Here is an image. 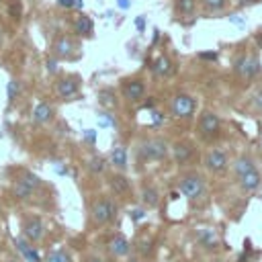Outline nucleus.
Masks as SVG:
<instances>
[{
	"label": "nucleus",
	"instance_id": "nucleus-1",
	"mask_svg": "<svg viewBox=\"0 0 262 262\" xmlns=\"http://www.w3.org/2000/svg\"><path fill=\"white\" fill-rule=\"evenodd\" d=\"M117 217V203L108 194H98L90 203V221L96 227H104L113 223Z\"/></svg>",
	"mask_w": 262,
	"mask_h": 262
},
{
	"label": "nucleus",
	"instance_id": "nucleus-2",
	"mask_svg": "<svg viewBox=\"0 0 262 262\" xmlns=\"http://www.w3.org/2000/svg\"><path fill=\"white\" fill-rule=\"evenodd\" d=\"M170 156V145L164 137L154 135V137H145L139 147H137V158L139 162H162Z\"/></svg>",
	"mask_w": 262,
	"mask_h": 262
},
{
	"label": "nucleus",
	"instance_id": "nucleus-3",
	"mask_svg": "<svg viewBox=\"0 0 262 262\" xmlns=\"http://www.w3.org/2000/svg\"><path fill=\"white\" fill-rule=\"evenodd\" d=\"M178 192L188 199V201H196L201 196H205L207 192V180L199 170H188L184 174H180L178 178Z\"/></svg>",
	"mask_w": 262,
	"mask_h": 262
},
{
	"label": "nucleus",
	"instance_id": "nucleus-4",
	"mask_svg": "<svg viewBox=\"0 0 262 262\" xmlns=\"http://www.w3.org/2000/svg\"><path fill=\"white\" fill-rule=\"evenodd\" d=\"M170 113L176 119H190L196 113V100H194V96H190L186 92L174 94V98L170 102Z\"/></svg>",
	"mask_w": 262,
	"mask_h": 262
},
{
	"label": "nucleus",
	"instance_id": "nucleus-5",
	"mask_svg": "<svg viewBox=\"0 0 262 262\" xmlns=\"http://www.w3.org/2000/svg\"><path fill=\"white\" fill-rule=\"evenodd\" d=\"M39 188H41V178L37 174H33V172H23V176L12 186V194L18 201H25V199L33 196Z\"/></svg>",
	"mask_w": 262,
	"mask_h": 262
},
{
	"label": "nucleus",
	"instance_id": "nucleus-6",
	"mask_svg": "<svg viewBox=\"0 0 262 262\" xmlns=\"http://www.w3.org/2000/svg\"><path fill=\"white\" fill-rule=\"evenodd\" d=\"M20 229H23V237H27L31 244H37L45 237L47 229H45V223L39 215H25L20 219Z\"/></svg>",
	"mask_w": 262,
	"mask_h": 262
},
{
	"label": "nucleus",
	"instance_id": "nucleus-7",
	"mask_svg": "<svg viewBox=\"0 0 262 262\" xmlns=\"http://www.w3.org/2000/svg\"><path fill=\"white\" fill-rule=\"evenodd\" d=\"M221 133V119L215 111H203L199 115V135L203 139H215Z\"/></svg>",
	"mask_w": 262,
	"mask_h": 262
},
{
	"label": "nucleus",
	"instance_id": "nucleus-8",
	"mask_svg": "<svg viewBox=\"0 0 262 262\" xmlns=\"http://www.w3.org/2000/svg\"><path fill=\"white\" fill-rule=\"evenodd\" d=\"M203 164H205V168H207L209 172H213V174H221V172L227 170L229 160H227V154H225L223 149H219V147H211V149L205 151V156H203Z\"/></svg>",
	"mask_w": 262,
	"mask_h": 262
},
{
	"label": "nucleus",
	"instance_id": "nucleus-9",
	"mask_svg": "<svg viewBox=\"0 0 262 262\" xmlns=\"http://www.w3.org/2000/svg\"><path fill=\"white\" fill-rule=\"evenodd\" d=\"M194 143L190 141V139H178V141H174V145L170 147V154H172V158H174V162L178 164V166H186V164H190L192 162V158H194Z\"/></svg>",
	"mask_w": 262,
	"mask_h": 262
},
{
	"label": "nucleus",
	"instance_id": "nucleus-10",
	"mask_svg": "<svg viewBox=\"0 0 262 262\" xmlns=\"http://www.w3.org/2000/svg\"><path fill=\"white\" fill-rule=\"evenodd\" d=\"M121 94L125 100L129 102H141L145 98V82L141 78H131V80H123L121 84Z\"/></svg>",
	"mask_w": 262,
	"mask_h": 262
},
{
	"label": "nucleus",
	"instance_id": "nucleus-11",
	"mask_svg": "<svg viewBox=\"0 0 262 262\" xmlns=\"http://www.w3.org/2000/svg\"><path fill=\"white\" fill-rule=\"evenodd\" d=\"M108 188L115 196H121V199H129L133 194V184L123 172H113L108 176Z\"/></svg>",
	"mask_w": 262,
	"mask_h": 262
},
{
	"label": "nucleus",
	"instance_id": "nucleus-12",
	"mask_svg": "<svg viewBox=\"0 0 262 262\" xmlns=\"http://www.w3.org/2000/svg\"><path fill=\"white\" fill-rule=\"evenodd\" d=\"M244 80H252L258 72H260V61H258V57L256 55H239L237 59H235V68H233Z\"/></svg>",
	"mask_w": 262,
	"mask_h": 262
},
{
	"label": "nucleus",
	"instance_id": "nucleus-13",
	"mask_svg": "<svg viewBox=\"0 0 262 262\" xmlns=\"http://www.w3.org/2000/svg\"><path fill=\"white\" fill-rule=\"evenodd\" d=\"M55 92H57V96H59V98H63V100L74 98V96L80 92V78H78V76H74V74L59 78V80H57V84H55Z\"/></svg>",
	"mask_w": 262,
	"mask_h": 262
},
{
	"label": "nucleus",
	"instance_id": "nucleus-14",
	"mask_svg": "<svg viewBox=\"0 0 262 262\" xmlns=\"http://www.w3.org/2000/svg\"><path fill=\"white\" fill-rule=\"evenodd\" d=\"M74 49H76V43L72 41V37H66V35L57 37L51 45V53L55 59H70L74 55Z\"/></svg>",
	"mask_w": 262,
	"mask_h": 262
},
{
	"label": "nucleus",
	"instance_id": "nucleus-15",
	"mask_svg": "<svg viewBox=\"0 0 262 262\" xmlns=\"http://www.w3.org/2000/svg\"><path fill=\"white\" fill-rule=\"evenodd\" d=\"M106 248H108L111 256H115V258H125V256L131 252V244H129V239H127L123 233L111 235L108 242H106Z\"/></svg>",
	"mask_w": 262,
	"mask_h": 262
},
{
	"label": "nucleus",
	"instance_id": "nucleus-16",
	"mask_svg": "<svg viewBox=\"0 0 262 262\" xmlns=\"http://www.w3.org/2000/svg\"><path fill=\"white\" fill-rule=\"evenodd\" d=\"M108 162H111V166H113L117 172H125L127 166H129V156H127L125 145H121V143L113 145V149H111V154H108Z\"/></svg>",
	"mask_w": 262,
	"mask_h": 262
},
{
	"label": "nucleus",
	"instance_id": "nucleus-17",
	"mask_svg": "<svg viewBox=\"0 0 262 262\" xmlns=\"http://www.w3.org/2000/svg\"><path fill=\"white\" fill-rule=\"evenodd\" d=\"M194 237H196V244L201 248H205V250H215L219 246V237H217V233H215L213 227H201V229H196Z\"/></svg>",
	"mask_w": 262,
	"mask_h": 262
},
{
	"label": "nucleus",
	"instance_id": "nucleus-18",
	"mask_svg": "<svg viewBox=\"0 0 262 262\" xmlns=\"http://www.w3.org/2000/svg\"><path fill=\"white\" fill-rule=\"evenodd\" d=\"M141 207L143 209H156L160 205V192L154 184H143L141 186V194H139Z\"/></svg>",
	"mask_w": 262,
	"mask_h": 262
},
{
	"label": "nucleus",
	"instance_id": "nucleus-19",
	"mask_svg": "<svg viewBox=\"0 0 262 262\" xmlns=\"http://www.w3.org/2000/svg\"><path fill=\"white\" fill-rule=\"evenodd\" d=\"M53 115H55V111H53V106L49 102H45V100L37 102L35 108H33V123L35 125H45V123H49L53 119Z\"/></svg>",
	"mask_w": 262,
	"mask_h": 262
},
{
	"label": "nucleus",
	"instance_id": "nucleus-20",
	"mask_svg": "<svg viewBox=\"0 0 262 262\" xmlns=\"http://www.w3.org/2000/svg\"><path fill=\"white\" fill-rule=\"evenodd\" d=\"M237 182H239V186H242L246 192H254V190L262 184V174H260V172H258V168H256V170H252V172H248V174L239 176V178H237Z\"/></svg>",
	"mask_w": 262,
	"mask_h": 262
},
{
	"label": "nucleus",
	"instance_id": "nucleus-21",
	"mask_svg": "<svg viewBox=\"0 0 262 262\" xmlns=\"http://www.w3.org/2000/svg\"><path fill=\"white\" fill-rule=\"evenodd\" d=\"M74 33L80 35V37H92V33H94V23H92V18L86 16V14L76 16V20H74Z\"/></svg>",
	"mask_w": 262,
	"mask_h": 262
},
{
	"label": "nucleus",
	"instance_id": "nucleus-22",
	"mask_svg": "<svg viewBox=\"0 0 262 262\" xmlns=\"http://www.w3.org/2000/svg\"><path fill=\"white\" fill-rule=\"evenodd\" d=\"M16 248H18V252L23 254V258L27 262H41V256L37 254V250L31 246V242L27 237H18L16 239Z\"/></svg>",
	"mask_w": 262,
	"mask_h": 262
},
{
	"label": "nucleus",
	"instance_id": "nucleus-23",
	"mask_svg": "<svg viewBox=\"0 0 262 262\" xmlns=\"http://www.w3.org/2000/svg\"><path fill=\"white\" fill-rule=\"evenodd\" d=\"M252 170H256V164H254V160L250 156H239L233 162V174H235V178H239V176H244V174H248Z\"/></svg>",
	"mask_w": 262,
	"mask_h": 262
},
{
	"label": "nucleus",
	"instance_id": "nucleus-24",
	"mask_svg": "<svg viewBox=\"0 0 262 262\" xmlns=\"http://www.w3.org/2000/svg\"><path fill=\"white\" fill-rule=\"evenodd\" d=\"M151 70H154L158 76H170V74L174 72V68H172V61H170L168 57H164V55H160V57L154 61Z\"/></svg>",
	"mask_w": 262,
	"mask_h": 262
},
{
	"label": "nucleus",
	"instance_id": "nucleus-25",
	"mask_svg": "<svg viewBox=\"0 0 262 262\" xmlns=\"http://www.w3.org/2000/svg\"><path fill=\"white\" fill-rule=\"evenodd\" d=\"M196 8V0H176V14L178 16H192Z\"/></svg>",
	"mask_w": 262,
	"mask_h": 262
},
{
	"label": "nucleus",
	"instance_id": "nucleus-26",
	"mask_svg": "<svg viewBox=\"0 0 262 262\" xmlns=\"http://www.w3.org/2000/svg\"><path fill=\"white\" fill-rule=\"evenodd\" d=\"M98 102L104 108H115L117 106V96H115V92L111 88H104V90L98 92Z\"/></svg>",
	"mask_w": 262,
	"mask_h": 262
},
{
	"label": "nucleus",
	"instance_id": "nucleus-27",
	"mask_svg": "<svg viewBox=\"0 0 262 262\" xmlns=\"http://www.w3.org/2000/svg\"><path fill=\"white\" fill-rule=\"evenodd\" d=\"M45 262H74V260H72V256H70L68 250H63V248H55V250H51V252L47 254Z\"/></svg>",
	"mask_w": 262,
	"mask_h": 262
},
{
	"label": "nucleus",
	"instance_id": "nucleus-28",
	"mask_svg": "<svg viewBox=\"0 0 262 262\" xmlns=\"http://www.w3.org/2000/svg\"><path fill=\"white\" fill-rule=\"evenodd\" d=\"M104 168H106V160H104L102 156H92V158L88 160V170H90L92 174H102Z\"/></svg>",
	"mask_w": 262,
	"mask_h": 262
},
{
	"label": "nucleus",
	"instance_id": "nucleus-29",
	"mask_svg": "<svg viewBox=\"0 0 262 262\" xmlns=\"http://www.w3.org/2000/svg\"><path fill=\"white\" fill-rule=\"evenodd\" d=\"M6 12H8V16H10L12 20H18L20 14H23L20 2H18V0H8V4H6Z\"/></svg>",
	"mask_w": 262,
	"mask_h": 262
},
{
	"label": "nucleus",
	"instance_id": "nucleus-30",
	"mask_svg": "<svg viewBox=\"0 0 262 262\" xmlns=\"http://www.w3.org/2000/svg\"><path fill=\"white\" fill-rule=\"evenodd\" d=\"M201 2H203V8L209 12H219L227 6V0H201Z\"/></svg>",
	"mask_w": 262,
	"mask_h": 262
},
{
	"label": "nucleus",
	"instance_id": "nucleus-31",
	"mask_svg": "<svg viewBox=\"0 0 262 262\" xmlns=\"http://www.w3.org/2000/svg\"><path fill=\"white\" fill-rule=\"evenodd\" d=\"M145 215H147V209H143V207H137V209H131L129 211V219L135 221V223H139L141 219H145Z\"/></svg>",
	"mask_w": 262,
	"mask_h": 262
},
{
	"label": "nucleus",
	"instance_id": "nucleus-32",
	"mask_svg": "<svg viewBox=\"0 0 262 262\" xmlns=\"http://www.w3.org/2000/svg\"><path fill=\"white\" fill-rule=\"evenodd\" d=\"M18 82L16 80H12V82H8V86H6V94H8V100H14L16 98V94H18Z\"/></svg>",
	"mask_w": 262,
	"mask_h": 262
},
{
	"label": "nucleus",
	"instance_id": "nucleus-33",
	"mask_svg": "<svg viewBox=\"0 0 262 262\" xmlns=\"http://www.w3.org/2000/svg\"><path fill=\"white\" fill-rule=\"evenodd\" d=\"M82 0H57V6L61 8H82Z\"/></svg>",
	"mask_w": 262,
	"mask_h": 262
},
{
	"label": "nucleus",
	"instance_id": "nucleus-34",
	"mask_svg": "<svg viewBox=\"0 0 262 262\" xmlns=\"http://www.w3.org/2000/svg\"><path fill=\"white\" fill-rule=\"evenodd\" d=\"M151 250V239H139V252L143 254V256H147V252Z\"/></svg>",
	"mask_w": 262,
	"mask_h": 262
},
{
	"label": "nucleus",
	"instance_id": "nucleus-35",
	"mask_svg": "<svg viewBox=\"0 0 262 262\" xmlns=\"http://www.w3.org/2000/svg\"><path fill=\"white\" fill-rule=\"evenodd\" d=\"M149 115H151V125H154V127H158L160 123H164V115H162V113H158V111H151Z\"/></svg>",
	"mask_w": 262,
	"mask_h": 262
},
{
	"label": "nucleus",
	"instance_id": "nucleus-36",
	"mask_svg": "<svg viewBox=\"0 0 262 262\" xmlns=\"http://www.w3.org/2000/svg\"><path fill=\"white\" fill-rule=\"evenodd\" d=\"M201 59H209V61H215L217 59V51H201L199 53Z\"/></svg>",
	"mask_w": 262,
	"mask_h": 262
},
{
	"label": "nucleus",
	"instance_id": "nucleus-37",
	"mask_svg": "<svg viewBox=\"0 0 262 262\" xmlns=\"http://www.w3.org/2000/svg\"><path fill=\"white\" fill-rule=\"evenodd\" d=\"M135 27H137V31H143V29H145V16H143V14L135 18Z\"/></svg>",
	"mask_w": 262,
	"mask_h": 262
},
{
	"label": "nucleus",
	"instance_id": "nucleus-38",
	"mask_svg": "<svg viewBox=\"0 0 262 262\" xmlns=\"http://www.w3.org/2000/svg\"><path fill=\"white\" fill-rule=\"evenodd\" d=\"M84 262H104L98 254H88V256H84Z\"/></svg>",
	"mask_w": 262,
	"mask_h": 262
},
{
	"label": "nucleus",
	"instance_id": "nucleus-39",
	"mask_svg": "<svg viewBox=\"0 0 262 262\" xmlns=\"http://www.w3.org/2000/svg\"><path fill=\"white\" fill-rule=\"evenodd\" d=\"M254 108H256L258 113H262V92H260V94L254 98Z\"/></svg>",
	"mask_w": 262,
	"mask_h": 262
},
{
	"label": "nucleus",
	"instance_id": "nucleus-40",
	"mask_svg": "<svg viewBox=\"0 0 262 262\" xmlns=\"http://www.w3.org/2000/svg\"><path fill=\"white\" fill-rule=\"evenodd\" d=\"M117 4H119L123 10H127V8L131 6V2H129V0H117Z\"/></svg>",
	"mask_w": 262,
	"mask_h": 262
},
{
	"label": "nucleus",
	"instance_id": "nucleus-41",
	"mask_svg": "<svg viewBox=\"0 0 262 262\" xmlns=\"http://www.w3.org/2000/svg\"><path fill=\"white\" fill-rule=\"evenodd\" d=\"M47 70H49V72H55V57H51V59L47 61Z\"/></svg>",
	"mask_w": 262,
	"mask_h": 262
},
{
	"label": "nucleus",
	"instance_id": "nucleus-42",
	"mask_svg": "<svg viewBox=\"0 0 262 262\" xmlns=\"http://www.w3.org/2000/svg\"><path fill=\"white\" fill-rule=\"evenodd\" d=\"M256 4V0H239V6H252Z\"/></svg>",
	"mask_w": 262,
	"mask_h": 262
},
{
	"label": "nucleus",
	"instance_id": "nucleus-43",
	"mask_svg": "<svg viewBox=\"0 0 262 262\" xmlns=\"http://www.w3.org/2000/svg\"><path fill=\"white\" fill-rule=\"evenodd\" d=\"M256 41H258V45L262 47V35H258V37H256Z\"/></svg>",
	"mask_w": 262,
	"mask_h": 262
}]
</instances>
